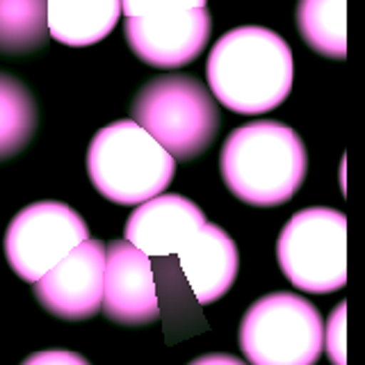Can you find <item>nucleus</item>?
Listing matches in <instances>:
<instances>
[{
  "mask_svg": "<svg viewBox=\"0 0 365 365\" xmlns=\"http://www.w3.org/2000/svg\"><path fill=\"white\" fill-rule=\"evenodd\" d=\"M37 130V106L26 85L0 73V160L21 153Z\"/></svg>",
  "mask_w": 365,
  "mask_h": 365,
  "instance_id": "15",
  "label": "nucleus"
},
{
  "mask_svg": "<svg viewBox=\"0 0 365 365\" xmlns=\"http://www.w3.org/2000/svg\"><path fill=\"white\" fill-rule=\"evenodd\" d=\"M190 365H247V363L231 356V354H205V356L194 359Z\"/></svg>",
  "mask_w": 365,
  "mask_h": 365,
  "instance_id": "20",
  "label": "nucleus"
},
{
  "mask_svg": "<svg viewBox=\"0 0 365 365\" xmlns=\"http://www.w3.org/2000/svg\"><path fill=\"white\" fill-rule=\"evenodd\" d=\"M208 0H121V11L125 19L130 16H163L176 11L205 7Z\"/></svg>",
  "mask_w": 365,
  "mask_h": 365,
  "instance_id": "17",
  "label": "nucleus"
},
{
  "mask_svg": "<svg viewBox=\"0 0 365 365\" xmlns=\"http://www.w3.org/2000/svg\"><path fill=\"white\" fill-rule=\"evenodd\" d=\"M21 365H91L85 356H80L76 351L66 349H48V351H37L23 361Z\"/></svg>",
  "mask_w": 365,
  "mask_h": 365,
  "instance_id": "19",
  "label": "nucleus"
},
{
  "mask_svg": "<svg viewBox=\"0 0 365 365\" xmlns=\"http://www.w3.org/2000/svg\"><path fill=\"white\" fill-rule=\"evenodd\" d=\"M205 224V215L197 203L182 194H158L140 203L125 222V242L142 254L171 256L185 247Z\"/></svg>",
  "mask_w": 365,
  "mask_h": 365,
  "instance_id": "11",
  "label": "nucleus"
},
{
  "mask_svg": "<svg viewBox=\"0 0 365 365\" xmlns=\"http://www.w3.org/2000/svg\"><path fill=\"white\" fill-rule=\"evenodd\" d=\"M103 313L123 327H146L160 317L151 260L125 240L106 247Z\"/></svg>",
  "mask_w": 365,
  "mask_h": 365,
  "instance_id": "10",
  "label": "nucleus"
},
{
  "mask_svg": "<svg viewBox=\"0 0 365 365\" xmlns=\"http://www.w3.org/2000/svg\"><path fill=\"white\" fill-rule=\"evenodd\" d=\"M210 14L205 7L163 16L125 19L130 51L148 66L180 68L194 62L210 39Z\"/></svg>",
  "mask_w": 365,
  "mask_h": 365,
  "instance_id": "9",
  "label": "nucleus"
},
{
  "mask_svg": "<svg viewBox=\"0 0 365 365\" xmlns=\"http://www.w3.org/2000/svg\"><path fill=\"white\" fill-rule=\"evenodd\" d=\"M220 169L240 201L274 208L299 192L308 169L306 146L290 125L251 121L226 137Z\"/></svg>",
  "mask_w": 365,
  "mask_h": 365,
  "instance_id": "2",
  "label": "nucleus"
},
{
  "mask_svg": "<svg viewBox=\"0 0 365 365\" xmlns=\"http://www.w3.org/2000/svg\"><path fill=\"white\" fill-rule=\"evenodd\" d=\"M279 267L294 288L329 294L347 283V217L336 208H304L285 222Z\"/></svg>",
  "mask_w": 365,
  "mask_h": 365,
  "instance_id": "6",
  "label": "nucleus"
},
{
  "mask_svg": "<svg viewBox=\"0 0 365 365\" xmlns=\"http://www.w3.org/2000/svg\"><path fill=\"white\" fill-rule=\"evenodd\" d=\"M133 121L174 160H192L208 151L220 130L212 96L192 76H160L133 101Z\"/></svg>",
  "mask_w": 365,
  "mask_h": 365,
  "instance_id": "4",
  "label": "nucleus"
},
{
  "mask_svg": "<svg viewBox=\"0 0 365 365\" xmlns=\"http://www.w3.org/2000/svg\"><path fill=\"white\" fill-rule=\"evenodd\" d=\"M87 237V224L71 205L37 201L9 222L5 256L16 277L34 283Z\"/></svg>",
  "mask_w": 365,
  "mask_h": 365,
  "instance_id": "7",
  "label": "nucleus"
},
{
  "mask_svg": "<svg viewBox=\"0 0 365 365\" xmlns=\"http://www.w3.org/2000/svg\"><path fill=\"white\" fill-rule=\"evenodd\" d=\"M240 347L251 365H315L324 349L322 315L299 294H265L247 308Z\"/></svg>",
  "mask_w": 365,
  "mask_h": 365,
  "instance_id": "5",
  "label": "nucleus"
},
{
  "mask_svg": "<svg viewBox=\"0 0 365 365\" xmlns=\"http://www.w3.org/2000/svg\"><path fill=\"white\" fill-rule=\"evenodd\" d=\"M205 78L224 108L237 114H265L279 108L292 89V51L267 28H235L212 46Z\"/></svg>",
  "mask_w": 365,
  "mask_h": 365,
  "instance_id": "1",
  "label": "nucleus"
},
{
  "mask_svg": "<svg viewBox=\"0 0 365 365\" xmlns=\"http://www.w3.org/2000/svg\"><path fill=\"white\" fill-rule=\"evenodd\" d=\"M48 41L46 0H0V51L26 55Z\"/></svg>",
  "mask_w": 365,
  "mask_h": 365,
  "instance_id": "16",
  "label": "nucleus"
},
{
  "mask_svg": "<svg viewBox=\"0 0 365 365\" xmlns=\"http://www.w3.org/2000/svg\"><path fill=\"white\" fill-rule=\"evenodd\" d=\"M345 322H347V302H340L334 313L329 315V327L324 331V345L329 351V359L334 365H347L345 351Z\"/></svg>",
  "mask_w": 365,
  "mask_h": 365,
  "instance_id": "18",
  "label": "nucleus"
},
{
  "mask_svg": "<svg viewBox=\"0 0 365 365\" xmlns=\"http://www.w3.org/2000/svg\"><path fill=\"white\" fill-rule=\"evenodd\" d=\"M180 267L199 304H212L233 288L240 254L233 237L222 226L205 222L178 251Z\"/></svg>",
  "mask_w": 365,
  "mask_h": 365,
  "instance_id": "12",
  "label": "nucleus"
},
{
  "mask_svg": "<svg viewBox=\"0 0 365 365\" xmlns=\"http://www.w3.org/2000/svg\"><path fill=\"white\" fill-rule=\"evenodd\" d=\"M176 160L133 119L101 128L87 151V174L101 197L119 205H140L163 194Z\"/></svg>",
  "mask_w": 365,
  "mask_h": 365,
  "instance_id": "3",
  "label": "nucleus"
},
{
  "mask_svg": "<svg viewBox=\"0 0 365 365\" xmlns=\"http://www.w3.org/2000/svg\"><path fill=\"white\" fill-rule=\"evenodd\" d=\"M297 28L315 53L331 60L347 57V0H299Z\"/></svg>",
  "mask_w": 365,
  "mask_h": 365,
  "instance_id": "14",
  "label": "nucleus"
},
{
  "mask_svg": "<svg viewBox=\"0 0 365 365\" xmlns=\"http://www.w3.org/2000/svg\"><path fill=\"white\" fill-rule=\"evenodd\" d=\"M103 274L106 245L87 237L39 281H34L32 292L51 315L66 322H83L101 311Z\"/></svg>",
  "mask_w": 365,
  "mask_h": 365,
  "instance_id": "8",
  "label": "nucleus"
},
{
  "mask_svg": "<svg viewBox=\"0 0 365 365\" xmlns=\"http://www.w3.org/2000/svg\"><path fill=\"white\" fill-rule=\"evenodd\" d=\"M121 16V0H46L48 34L71 48L103 41Z\"/></svg>",
  "mask_w": 365,
  "mask_h": 365,
  "instance_id": "13",
  "label": "nucleus"
}]
</instances>
